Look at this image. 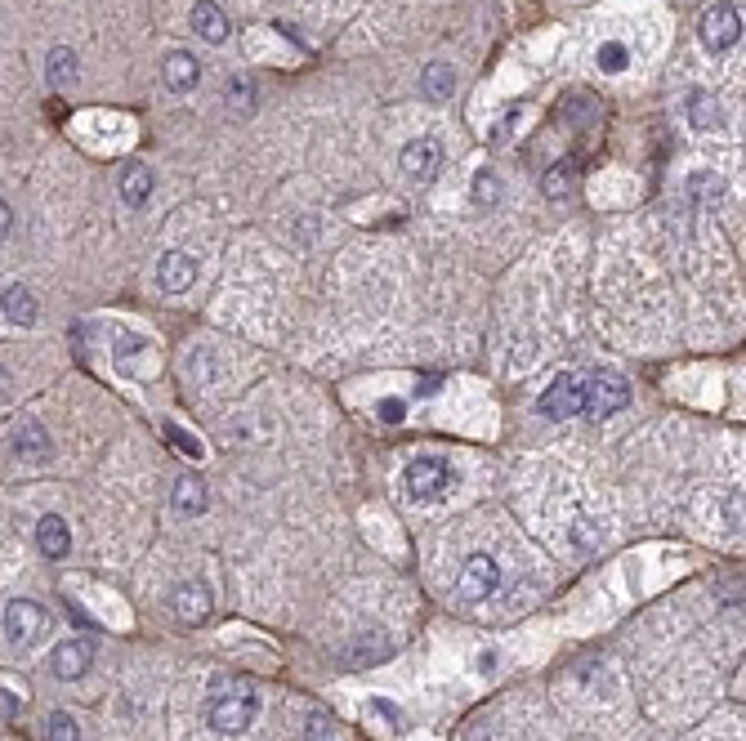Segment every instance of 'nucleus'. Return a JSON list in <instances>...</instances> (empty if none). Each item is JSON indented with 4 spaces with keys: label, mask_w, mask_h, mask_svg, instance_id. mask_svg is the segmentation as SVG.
Returning <instances> with one entry per match:
<instances>
[{
    "label": "nucleus",
    "mask_w": 746,
    "mask_h": 741,
    "mask_svg": "<svg viewBox=\"0 0 746 741\" xmlns=\"http://www.w3.org/2000/svg\"><path fill=\"white\" fill-rule=\"evenodd\" d=\"M45 630H50V612H45L41 603H36V599H9L5 639L14 643V648H32V643H41Z\"/></svg>",
    "instance_id": "f03ea898"
},
{
    "label": "nucleus",
    "mask_w": 746,
    "mask_h": 741,
    "mask_svg": "<svg viewBox=\"0 0 746 741\" xmlns=\"http://www.w3.org/2000/svg\"><path fill=\"white\" fill-rule=\"evenodd\" d=\"M14 456L23 460H50V433H45L36 420H23L14 429Z\"/></svg>",
    "instance_id": "f3484780"
},
{
    "label": "nucleus",
    "mask_w": 746,
    "mask_h": 741,
    "mask_svg": "<svg viewBox=\"0 0 746 741\" xmlns=\"http://www.w3.org/2000/svg\"><path fill=\"white\" fill-rule=\"evenodd\" d=\"M621 407H630V384L621 380L617 371H595L586 380V416L590 420H608V416H617Z\"/></svg>",
    "instance_id": "7ed1b4c3"
},
{
    "label": "nucleus",
    "mask_w": 746,
    "mask_h": 741,
    "mask_svg": "<svg viewBox=\"0 0 746 741\" xmlns=\"http://www.w3.org/2000/svg\"><path fill=\"white\" fill-rule=\"evenodd\" d=\"M595 63H599V72L617 76V72H626V67H630V50H626L621 41H608V45H599Z\"/></svg>",
    "instance_id": "5701e85b"
},
{
    "label": "nucleus",
    "mask_w": 746,
    "mask_h": 741,
    "mask_svg": "<svg viewBox=\"0 0 746 741\" xmlns=\"http://www.w3.org/2000/svg\"><path fill=\"white\" fill-rule=\"evenodd\" d=\"M36 545H41L45 558H68L72 550V527L63 514H45L41 523H36Z\"/></svg>",
    "instance_id": "f8f14e48"
},
{
    "label": "nucleus",
    "mask_w": 746,
    "mask_h": 741,
    "mask_svg": "<svg viewBox=\"0 0 746 741\" xmlns=\"http://www.w3.org/2000/svg\"><path fill=\"white\" fill-rule=\"evenodd\" d=\"M496 201H501V175H496V170H478L474 175V206L487 210V206H496Z\"/></svg>",
    "instance_id": "4be33fe9"
},
{
    "label": "nucleus",
    "mask_w": 746,
    "mask_h": 741,
    "mask_svg": "<svg viewBox=\"0 0 746 741\" xmlns=\"http://www.w3.org/2000/svg\"><path fill=\"white\" fill-rule=\"evenodd\" d=\"M193 282H197V259L193 255H184V250H166V255L157 259V286L166 295H184Z\"/></svg>",
    "instance_id": "6e6552de"
},
{
    "label": "nucleus",
    "mask_w": 746,
    "mask_h": 741,
    "mask_svg": "<svg viewBox=\"0 0 746 741\" xmlns=\"http://www.w3.org/2000/svg\"><path fill=\"white\" fill-rule=\"evenodd\" d=\"M255 710H260V697L251 688H228V692H215L210 697V728L224 737H237L255 724Z\"/></svg>",
    "instance_id": "f257e3e1"
},
{
    "label": "nucleus",
    "mask_w": 746,
    "mask_h": 741,
    "mask_svg": "<svg viewBox=\"0 0 746 741\" xmlns=\"http://www.w3.org/2000/svg\"><path fill=\"white\" fill-rule=\"evenodd\" d=\"M228 103H233V108H237V103H242V108H251V85L233 81V85H228Z\"/></svg>",
    "instance_id": "c85d7f7f"
},
{
    "label": "nucleus",
    "mask_w": 746,
    "mask_h": 741,
    "mask_svg": "<svg viewBox=\"0 0 746 741\" xmlns=\"http://www.w3.org/2000/svg\"><path fill=\"white\" fill-rule=\"evenodd\" d=\"M452 483H456V474L443 456H420L407 465V492L416 500H438L443 492H452Z\"/></svg>",
    "instance_id": "39448f33"
},
{
    "label": "nucleus",
    "mask_w": 746,
    "mask_h": 741,
    "mask_svg": "<svg viewBox=\"0 0 746 741\" xmlns=\"http://www.w3.org/2000/svg\"><path fill=\"white\" fill-rule=\"evenodd\" d=\"M688 117H693V125L702 130V125H715V121H720V108H715L711 94L693 90V94H688Z\"/></svg>",
    "instance_id": "b1692460"
},
{
    "label": "nucleus",
    "mask_w": 746,
    "mask_h": 741,
    "mask_svg": "<svg viewBox=\"0 0 746 741\" xmlns=\"http://www.w3.org/2000/svg\"><path fill=\"white\" fill-rule=\"evenodd\" d=\"M420 90H425L429 103H447V99H452V90H456V72L447 63H429L425 76H420Z\"/></svg>",
    "instance_id": "6ab92c4d"
},
{
    "label": "nucleus",
    "mask_w": 746,
    "mask_h": 741,
    "mask_svg": "<svg viewBox=\"0 0 746 741\" xmlns=\"http://www.w3.org/2000/svg\"><path fill=\"white\" fill-rule=\"evenodd\" d=\"M193 27L202 32V41H210V45H224L228 41V14L215 5V0H197Z\"/></svg>",
    "instance_id": "dca6fc26"
},
{
    "label": "nucleus",
    "mask_w": 746,
    "mask_h": 741,
    "mask_svg": "<svg viewBox=\"0 0 746 741\" xmlns=\"http://www.w3.org/2000/svg\"><path fill=\"white\" fill-rule=\"evenodd\" d=\"M501 590V563L492 554H470L461 567V594L470 603H483Z\"/></svg>",
    "instance_id": "0eeeda50"
},
{
    "label": "nucleus",
    "mask_w": 746,
    "mask_h": 741,
    "mask_svg": "<svg viewBox=\"0 0 746 741\" xmlns=\"http://www.w3.org/2000/svg\"><path fill=\"white\" fill-rule=\"evenodd\" d=\"M380 420H389V425H403V420H407L403 398H385V402H380Z\"/></svg>",
    "instance_id": "cd10ccee"
},
{
    "label": "nucleus",
    "mask_w": 746,
    "mask_h": 741,
    "mask_svg": "<svg viewBox=\"0 0 746 741\" xmlns=\"http://www.w3.org/2000/svg\"><path fill=\"white\" fill-rule=\"evenodd\" d=\"M161 76H166V85L175 94H188L197 81H202V63H197L188 50H170L166 63H161Z\"/></svg>",
    "instance_id": "ddd939ff"
},
{
    "label": "nucleus",
    "mask_w": 746,
    "mask_h": 741,
    "mask_svg": "<svg viewBox=\"0 0 746 741\" xmlns=\"http://www.w3.org/2000/svg\"><path fill=\"white\" fill-rule=\"evenodd\" d=\"M0 313H5L14 326H32L36 322V295L27 291V286H9V291L0 295Z\"/></svg>",
    "instance_id": "a211bd4d"
},
{
    "label": "nucleus",
    "mask_w": 746,
    "mask_h": 741,
    "mask_svg": "<svg viewBox=\"0 0 746 741\" xmlns=\"http://www.w3.org/2000/svg\"><path fill=\"white\" fill-rule=\"evenodd\" d=\"M148 197H152V170L143 166V161H130V166L121 170V201H126L130 210H139V206H148Z\"/></svg>",
    "instance_id": "2eb2a0df"
},
{
    "label": "nucleus",
    "mask_w": 746,
    "mask_h": 741,
    "mask_svg": "<svg viewBox=\"0 0 746 741\" xmlns=\"http://www.w3.org/2000/svg\"><path fill=\"white\" fill-rule=\"evenodd\" d=\"M14 710H18V697H14V692H9V688H0V715H14Z\"/></svg>",
    "instance_id": "7c9ffc66"
},
{
    "label": "nucleus",
    "mask_w": 746,
    "mask_h": 741,
    "mask_svg": "<svg viewBox=\"0 0 746 741\" xmlns=\"http://www.w3.org/2000/svg\"><path fill=\"white\" fill-rule=\"evenodd\" d=\"M170 509L184 518H197L206 509V483L202 478H175V487H170Z\"/></svg>",
    "instance_id": "4468645a"
},
{
    "label": "nucleus",
    "mask_w": 746,
    "mask_h": 741,
    "mask_svg": "<svg viewBox=\"0 0 746 741\" xmlns=\"http://www.w3.org/2000/svg\"><path fill=\"white\" fill-rule=\"evenodd\" d=\"M210 590L206 585H197V581H184V585H175L170 590V612H175V621H184V625H202L210 617Z\"/></svg>",
    "instance_id": "1a4fd4ad"
},
{
    "label": "nucleus",
    "mask_w": 746,
    "mask_h": 741,
    "mask_svg": "<svg viewBox=\"0 0 746 741\" xmlns=\"http://www.w3.org/2000/svg\"><path fill=\"white\" fill-rule=\"evenodd\" d=\"M438 389V375H425V380H420V389L416 393H434Z\"/></svg>",
    "instance_id": "473e14b6"
},
{
    "label": "nucleus",
    "mask_w": 746,
    "mask_h": 741,
    "mask_svg": "<svg viewBox=\"0 0 746 741\" xmlns=\"http://www.w3.org/2000/svg\"><path fill=\"white\" fill-rule=\"evenodd\" d=\"M568 188H572V166H554L545 175V197H563Z\"/></svg>",
    "instance_id": "a878e982"
},
{
    "label": "nucleus",
    "mask_w": 746,
    "mask_h": 741,
    "mask_svg": "<svg viewBox=\"0 0 746 741\" xmlns=\"http://www.w3.org/2000/svg\"><path fill=\"white\" fill-rule=\"evenodd\" d=\"M438 166H443V148H438V139H416L403 148V170L411 179H434Z\"/></svg>",
    "instance_id": "9b49d317"
},
{
    "label": "nucleus",
    "mask_w": 746,
    "mask_h": 741,
    "mask_svg": "<svg viewBox=\"0 0 746 741\" xmlns=\"http://www.w3.org/2000/svg\"><path fill=\"white\" fill-rule=\"evenodd\" d=\"M90 666H94V648L85 639H63L59 648H54V657H50L54 679H81Z\"/></svg>",
    "instance_id": "9d476101"
},
{
    "label": "nucleus",
    "mask_w": 746,
    "mask_h": 741,
    "mask_svg": "<svg viewBox=\"0 0 746 741\" xmlns=\"http://www.w3.org/2000/svg\"><path fill=\"white\" fill-rule=\"evenodd\" d=\"M45 741H81V728L68 710H50L45 715Z\"/></svg>",
    "instance_id": "412c9836"
},
{
    "label": "nucleus",
    "mask_w": 746,
    "mask_h": 741,
    "mask_svg": "<svg viewBox=\"0 0 746 741\" xmlns=\"http://www.w3.org/2000/svg\"><path fill=\"white\" fill-rule=\"evenodd\" d=\"M9 228H14V210H9V201L0 197V237H9Z\"/></svg>",
    "instance_id": "c756f323"
},
{
    "label": "nucleus",
    "mask_w": 746,
    "mask_h": 741,
    "mask_svg": "<svg viewBox=\"0 0 746 741\" xmlns=\"http://www.w3.org/2000/svg\"><path fill=\"white\" fill-rule=\"evenodd\" d=\"M45 76H50V85H72L76 81V54L68 50V45L50 50V59H45Z\"/></svg>",
    "instance_id": "aec40b11"
},
{
    "label": "nucleus",
    "mask_w": 746,
    "mask_h": 741,
    "mask_svg": "<svg viewBox=\"0 0 746 741\" xmlns=\"http://www.w3.org/2000/svg\"><path fill=\"white\" fill-rule=\"evenodd\" d=\"M478 670H483V675H492V670H496V657H492V652H483V661H478Z\"/></svg>",
    "instance_id": "2f4dec72"
},
{
    "label": "nucleus",
    "mask_w": 746,
    "mask_h": 741,
    "mask_svg": "<svg viewBox=\"0 0 746 741\" xmlns=\"http://www.w3.org/2000/svg\"><path fill=\"white\" fill-rule=\"evenodd\" d=\"M166 438L175 442V451H184V456H193V460H202V442L193 438L188 429H179V425H166Z\"/></svg>",
    "instance_id": "393cba45"
},
{
    "label": "nucleus",
    "mask_w": 746,
    "mask_h": 741,
    "mask_svg": "<svg viewBox=\"0 0 746 741\" xmlns=\"http://www.w3.org/2000/svg\"><path fill=\"white\" fill-rule=\"evenodd\" d=\"M304 741H336V733H331V719L322 715H309V733H304Z\"/></svg>",
    "instance_id": "bb28decb"
},
{
    "label": "nucleus",
    "mask_w": 746,
    "mask_h": 741,
    "mask_svg": "<svg viewBox=\"0 0 746 741\" xmlns=\"http://www.w3.org/2000/svg\"><path fill=\"white\" fill-rule=\"evenodd\" d=\"M581 407H586V380H581V375H559V380L541 393L545 420H572Z\"/></svg>",
    "instance_id": "423d86ee"
},
{
    "label": "nucleus",
    "mask_w": 746,
    "mask_h": 741,
    "mask_svg": "<svg viewBox=\"0 0 746 741\" xmlns=\"http://www.w3.org/2000/svg\"><path fill=\"white\" fill-rule=\"evenodd\" d=\"M697 36H702V45L711 54H729L742 41V14L733 5H711L702 14V23H697Z\"/></svg>",
    "instance_id": "20e7f679"
}]
</instances>
